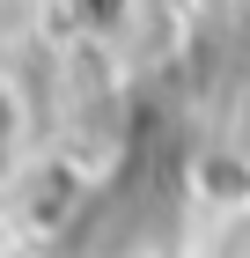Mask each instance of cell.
I'll return each mask as SVG.
<instances>
[{
  "label": "cell",
  "mask_w": 250,
  "mask_h": 258,
  "mask_svg": "<svg viewBox=\"0 0 250 258\" xmlns=\"http://www.w3.org/2000/svg\"><path fill=\"white\" fill-rule=\"evenodd\" d=\"M8 148H15V111H8V96H0V162H8Z\"/></svg>",
  "instance_id": "6da1fadb"
}]
</instances>
